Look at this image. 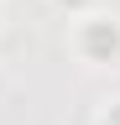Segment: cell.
I'll return each instance as SVG.
<instances>
[{"label": "cell", "mask_w": 120, "mask_h": 125, "mask_svg": "<svg viewBox=\"0 0 120 125\" xmlns=\"http://www.w3.org/2000/svg\"><path fill=\"white\" fill-rule=\"evenodd\" d=\"M104 125H120V104H110V115H104Z\"/></svg>", "instance_id": "1"}, {"label": "cell", "mask_w": 120, "mask_h": 125, "mask_svg": "<svg viewBox=\"0 0 120 125\" xmlns=\"http://www.w3.org/2000/svg\"><path fill=\"white\" fill-rule=\"evenodd\" d=\"M0 94H5V73H0Z\"/></svg>", "instance_id": "2"}]
</instances>
